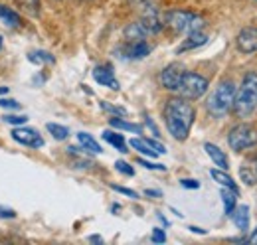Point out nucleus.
Instances as JSON below:
<instances>
[{
	"mask_svg": "<svg viewBox=\"0 0 257 245\" xmlns=\"http://www.w3.org/2000/svg\"><path fill=\"white\" fill-rule=\"evenodd\" d=\"M164 121H166V127L170 131V135L176 141H186L194 122V107L188 103V99L174 97V99L166 101Z\"/></svg>",
	"mask_w": 257,
	"mask_h": 245,
	"instance_id": "1",
	"label": "nucleus"
},
{
	"mask_svg": "<svg viewBox=\"0 0 257 245\" xmlns=\"http://www.w3.org/2000/svg\"><path fill=\"white\" fill-rule=\"evenodd\" d=\"M233 109L237 113V117L245 119L251 117L257 111V73L249 71L243 75V81L239 85V89L235 93L233 99Z\"/></svg>",
	"mask_w": 257,
	"mask_h": 245,
	"instance_id": "2",
	"label": "nucleus"
},
{
	"mask_svg": "<svg viewBox=\"0 0 257 245\" xmlns=\"http://www.w3.org/2000/svg\"><path fill=\"white\" fill-rule=\"evenodd\" d=\"M233 99H235V85H233V81L225 79L222 83H218L214 93L208 97L206 107L214 117H224L233 107Z\"/></svg>",
	"mask_w": 257,
	"mask_h": 245,
	"instance_id": "3",
	"label": "nucleus"
},
{
	"mask_svg": "<svg viewBox=\"0 0 257 245\" xmlns=\"http://www.w3.org/2000/svg\"><path fill=\"white\" fill-rule=\"evenodd\" d=\"M164 24L170 26L174 32L178 34H194V32H200L204 28V18L194 14V12H186V10H172L166 14L164 18Z\"/></svg>",
	"mask_w": 257,
	"mask_h": 245,
	"instance_id": "4",
	"label": "nucleus"
},
{
	"mask_svg": "<svg viewBox=\"0 0 257 245\" xmlns=\"http://www.w3.org/2000/svg\"><path fill=\"white\" fill-rule=\"evenodd\" d=\"M174 91L178 93L182 99H200L204 93L208 91V79L194 73V71L184 69Z\"/></svg>",
	"mask_w": 257,
	"mask_h": 245,
	"instance_id": "5",
	"label": "nucleus"
},
{
	"mask_svg": "<svg viewBox=\"0 0 257 245\" xmlns=\"http://www.w3.org/2000/svg\"><path fill=\"white\" fill-rule=\"evenodd\" d=\"M227 145L235 153L253 149L257 147V129L251 125H235L227 135Z\"/></svg>",
	"mask_w": 257,
	"mask_h": 245,
	"instance_id": "6",
	"label": "nucleus"
},
{
	"mask_svg": "<svg viewBox=\"0 0 257 245\" xmlns=\"http://www.w3.org/2000/svg\"><path fill=\"white\" fill-rule=\"evenodd\" d=\"M12 139L24 147H30V149H40L44 147V139L40 137L38 131L34 129H26V127H20V129H14L12 131Z\"/></svg>",
	"mask_w": 257,
	"mask_h": 245,
	"instance_id": "7",
	"label": "nucleus"
},
{
	"mask_svg": "<svg viewBox=\"0 0 257 245\" xmlns=\"http://www.w3.org/2000/svg\"><path fill=\"white\" fill-rule=\"evenodd\" d=\"M237 50L243 54H253L257 52V28L255 26H247L237 34Z\"/></svg>",
	"mask_w": 257,
	"mask_h": 245,
	"instance_id": "8",
	"label": "nucleus"
},
{
	"mask_svg": "<svg viewBox=\"0 0 257 245\" xmlns=\"http://www.w3.org/2000/svg\"><path fill=\"white\" fill-rule=\"evenodd\" d=\"M182 71H184V67H182L180 63L166 65V67L162 69V73H161L162 87H164V89H168V91H174V89H176V85H178V79H180Z\"/></svg>",
	"mask_w": 257,
	"mask_h": 245,
	"instance_id": "9",
	"label": "nucleus"
},
{
	"mask_svg": "<svg viewBox=\"0 0 257 245\" xmlns=\"http://www.w3.org/2000/svg\"><path fill=\"white\" fill-rule=\"evenodd\" d=\"M93 77L99 85H105V87H111V89H119V81L115 79V73L111 69V65H97L93 69Z\"/></svg>",
	"mask_w": 257,
	"mask_h": 245,
	"instance_id": "10",
	"label": "nucleus"
},
{
	"mask_svg": "<svg viewBox=\"0 0 257 245\" xmlns=\"http://www.w3.org/2000/svg\"><path fill=\"white\" fill-rule=\"evenodd\" d=\"M149 54H151V46L145 40L128 42L123 48V58H128V60H141V58H147Z\"/></svg>",
	"mask_w": 257,
	"mask_h": 245,
	"instance_id": "11",
	"label": "nucleus"
},
{
	"mask_svg": "<svg viewBox=\"0 0 257 245\" xmlns=\"http://www.w3.org/2000/svg\"><path fill=\"white\" fill-rule=\"evenodd\" d=\"M239 178L247 184V186L257 184V156L247 158V160L239 166Z\"/></svg>",
	"mask_w": 257,
	"mask_h": 245,
	"instance_id": "12",
	"label": "nucleus"
},
{
	"mask_svg": "<svg viewBox=\"0 0 257 245\" xmlns=\"http://www.w3.org/2000/svg\"><path fill=\"white\" fill-rule=\"evenodd\" d=\"M231 219H233V223H235V227H237L239 231H247V227H249V208H247V206L233 208Z\"/></svg>",
	"mask_w": 257,
	"mask_h": 245,
	"instance_id": "13",
	"label": "nucleus"
},
{
	"mask_svg": "<svg viewBox=\"0 0 257 245\" xmlns=\"http://www.w3.org/2000/svg\"><path fill=\"white\" fill-rule=\"evenodd\" d=\"M204 151H206L208 156L214 160L216 166H220L222 170H227L229 164H227V156L224 154V151H220V149H218L216 145H212V143H206V145H204Z\"/></svg>",
	"mask_w": 257,
	"mask_h": 245,
	"instance_id": "14",
	"label": "nucleus"
},
{
	"mask_svg": "<svg viewBox=\"0 0 257 245\" xmlns=\"http://www.w3.org/2000/svg\"><path fill=\"white\" fill-rule=\"evenodd\" d=\"M206 34H202V32H194V34H188V38L182 42V46L178 48V54H182V52H188V50H194V48H200V46H204L206 44Z\"/></svg>",
	"mask_w": 257,
	"mask_h": 245,
	"instance_id": "15",
	"label": "nucleus"
},
{
	"mask_svg": "<svg viewBox=\"0 0 257 245\" xmlns=\"http://www.w3.org/2000/svg\"><path fill=\"white\" fill-rule=\"evenodd\" d=\"M103 139H105L109 145H113L119 153H127V143H125V137H123V135L113 133V131H105V133H103Z\"/></svg>",
	"mask_w": 257,
	"mask_h": 245,
	"instance_id": "16",
	"label": "nucleus"
},
{
	"mask_svg": "<svg viewBox=\"0 0 257 245\" xmlns=\"http://www.w3.org/2000/svg\"><path fill=\"white\" fill-rule=\"evenodd\" d=\"M210 174H212V178H214L216 182L222 184L224 188H229V190L239 192V190H237V186H235V182H233V178H231V176H229L225 170H222V168L218 170V168H216V170H210Z\"/></svg>",
	"mask_w": 257,
	"mask_h": 245,
	"instance_id": "17",
	"label": "nucleus"
},
{
	"mask_svg": "<svg viewBox=\"0 0 257 245\" xmlns=\"http://www.w3.org/2000/svg\"><path fill=\"white\" fill-rule=\"evenodd\" d=\"M77 141H79V145H81L85 151H89V153H93V154L101 153L99 143H97L91 135H87V133H79V135H77Z\"/></svg>",
	"mask_w": 257,
	"mask_h": 245,
	"instance_id": "18",
	"label": "nucleus"
},
{
	"mask_svg": "<svg viewBox=\"0 0 257 245\" xmlns=\"http://www.w3.org/2000/svg\"><path fill=\"white\" fill-rule=\"evenodd\" d=\"M0 20H4L8 26H12V28H16V26H20V16L12 10V8H8V6H2L0 4Z\"/></svg>",
	"mask_w": 257,
	"mask_h": 245,
	"instance_id": "19",
	"label": "nucleus"
},
{
	"mask_svg": "<svg viewBox=\"0 0 257 245\" xmlns=\"http://www.w3.org/2000/svg\"><path fill=\"white\" fill-rule=\"evenodd\" d=\"M237 194L239 192H235V190H229V188H224L222 190V202H224V212L227 215L233 212V208H235V200H237Z\"/></svg>",
	"mask_w": 257,
	"mask_h": 245,
	"instance_id": "20",
	"label": "nucleus"
},
{
	"mask_svg": "<svg viewBox=\"0 0 257 245\" xmlns=\"http://www.w3.org/2000/svg\"><path fill=\"white\" fill-rule=\"evenodd\" d=\"M131 147H133L135 151H139L141 154H145V156H151V158H155V156L159 154L155 149H151V145H149L145 139H133V141H131Z\"/></svg>",
	"mask_w": 257,
	"mask_h": 245,
	"instance_id": "21",
	"label": "nucleus"
},
{
	"mask_svg": "<svg viewBox=\"0 0 257 245\" xmlns=\"http://www.w3.org/2000/svg\"><path fill=\"white\" fill-rule=\"evenodd\" d=\"M48 131L52 133V137H54L56 141H64V139H67V135H69L67 127L56 125V122H48Z\"/></svg>",
	"mask_w": 257,
	"mask_h": 245,
	"instance_id": "22",
	"label": "nucleus"
},
{
	"mask_svg": "<svg viewBox=\"0 0 257 245\" xmlns=\"http://www.w3.org/2000/svg\"><path fill=\"white\" fill-rule=\"evenodd\" d=\"M111 127L121 129V131H131V133H143L141 125H133V122L121 121V119H111Z\"/></svg>",
	"mask_w": 257,
	"mask_h": 245,
	"instance_id": "23",
	"label": "nucleus"
},
{
	"mask_svg": "<svg viewBox=\"0 0 257 245\" xmlns=\"http://www.w3.org/2000/svg\"><path fill=\"white\" fill-rule=\"evenodd\" d=\"M30 61H34V63H54V56H50L48 52H32Z\"/></svg>",
	"mask_w": 257,
	"mask_h": 245,
	"instance_id": "24",
	"label": "nucleus"
},
{
	"mask_svg": "<svg viewBox=\"0 0 257 245\" xmlns=\"http://www.w3.org/2000/svg\"><path fill=\"white\" fill-rule=\"evenodd\" d=\"M115 166H117V170H119L121 174H125V176H133V174H135V170L131 168V164H127L125 160H117Z\"/></svg>",
	"mask_w": 257,
	"mask_h": 245,
	"instance_id": "25",
	"label": "nucleus"
},
{
	"mask_svg": "<svg viewBox=\"0 0 257 245\" xmlns=\"http://www.w3.org/2000/svg\"><path fill=\"white\" fill-rule=\"evenodd\" d=\"M0 107L8 109V111H16V109H20V103L14 99H0Z\"/></svg>",
	"mask_w": 257,
	"mask_h": 245,
	"instance_id": "26",
	"label": "nucleus"
},
{
	"mask_svg": "<svg viewBox=\"0 0 257 245\" xmlns=\"http://www.w3.org/2000/svg\"><path fill=\"white\" fill-rule=\"evenodd\" d=\"M4 121L8 122V125H24L28 119H26L24 115H6V117H4Z\"/></svg>",
	"mask_w": 257,
	"mask_h": 245,
	"instance_id": "27",
	"label": "nucleus"
},
{
	"mask_svg": "<svg viewBox=\"0 0 257 245\" xmlns=\"http://www.w3.org/2000/svg\"><path fill=\"white\" fill-rule=\"evenodd\" d=\"M139 164L145 166V168H149V170H166L164 164H155V162H149V160H143V158H139Z\"/></svg>",
	"mask_w": 257,
	"mask_h": 245,
	"instance_id": "28",
	"label": "nucleus"
},
{
	"mask_svg": "<svg viewBox=\"0 0 257 245\" xmlns=\"http://www.w3.org/2000/svg\"><path fill=\"white\" fill-rule=\"evenodd\" d=\"M101 109H103V111H109V113H115V115H125V113H127L125 109H121V107H113V105H109V103H105V101L101 103Z\"/></svg>",
	"mask_w": 257,
	"mask_h": 245,
	"instance_id": "29",
	"label": "nucleus"
},
{
	"mask_svg": "<svg viewBox=\"0 0 257 245\" xmlns=\"http://www.w3.org/2000/svg\"><path fill=\"white\" fill-rule=\"evenodd\" d=\"M115 192H119V194H125L128 198H139V194L135 192V190H128V188H123V186H111Z\"/></svg>",
	"mask_w": 257,
	"mask_h": 245,
	"instance_id": "30",
	"label": "nucleus"
},
{
	"mask_svg": "<svg viewBox=\"0 0 257 245\" xmlns=\"http://www.w3.org/2000/svg\"><path fill=\"white\" fill-rule=\"evenodd\" d=\"M153 241H155V243H164V241H166V235H164L162 229H155V231H153Z\"/></svg>",
	"mask_w": 257,
	"mask_h": 245,
	"instance_id": "31",
	"label": "nucleus"
},
{
	"mask_svg": "<svg viewBox=\"0 0 257 245\" xmlns=\"http://www.w3.org/2000/svg\"><path fill=\"white\" fill-rule=\"evenodd\" d=\"M0 217H4V219H6V217H10V219H12V217H16V214H14V210L0 206Z\"/></svg>",
	"mask_w": 257,
	"mask_h": 245,
	"instance_id": "32",
	"label": "nucleus"
},
{
	"mask_svg": "<svg viewBox=\"0 0 257 245\" xmlns=\"http://www.w3.org/2000/svg\"><path fill=\"white\" fill-rule=\"evenodd\" d=\"M180 184H182L184 188H190V190H196V188H200V184L196 182V180H180Z\"/></svg>",
	"mask_w": 257,
	"mask_h": 245,
	"instance_id": "33",
	"label": "nucleus"
},
{
	"mask_svg": "<svg viewBox=\"0 0 257 245\" xmlns=\"http://www.w3.org/2000/svg\"><path fill=\"white\" fill-rule=\"evenodd\" d=\"M147 125H149V127H151V129H153V133H155V135H157V137H159V129H157V125H155V122L151 121V119H149V117H147Z\"/></svg>",
	"mask_w": 257,
	"mask_h": 245,
	"instance_id": "34",
	"label": "nucleus"
},
{
	"mask_svg": "<svg viewBox=\"0 0 257 245\" xmlns=\"http://www.w3.org/2000/svg\"><path fill=\"white\" fill-rule=\"evenodd\" d=\"M190 231H194V233H206V229H202V227H196V225H190Z\"/></svg>",
	"mask_w": 257,
	"mask_h": 245,
	"instance_id": "35",
	"label": "nucleus"
},
{
	"mask_svg": "<svg viewBox=\"0 0 257 245\" xmlns=\"http://www.w3.org/2000/svg\"><path fill=\"white\" fill-rule=\"evenodd\" d=\"M147 196H161L159 190H147Z\"/></svg>",
	"mask_w": 257,
	"mask_h": 245,
	"instance_id": "36",
	"label": "nucleus"
},
{
	"mask_svg": "<svg viewBox=\"0 0 257 245\" xmlns=\"http://www.w3.org/2000/svg\"><path fill=\"white\" fill-rule=\"evenodd\" d=\"M247 241H249V243H257V229H255V233H253V235H251Z\"/></svg>",
	"mask_w": 257,
	"mask_h": 245,
	"instance_id": "37",
	"label": "nucleus"
},
{
	"mask_svg": "<svg viewBox=\"0 0 257 245\" xmlns=\"http://www.w3.org/2000/svg\"><path fill=\"white\" fill-rule=\"evenodd\" d=\"M4 93H8V87H0V95H4Z\"/></svg>",
	"mask_w": 257,
	"mask_h": 245,
	"instance_id": "38",
	"label": "nucleus"
},
{
	"mask_svg": "<svg viewBox=\"0 0 257 245\" xmlns=\"http://www.w3.org/2000/svg\"><path fill=\"white\" fill-rule=\"evenodd\" d=\"M0 50H2V38H0Z\"/></svg>",
	"mask_w": 257,
	"mask_h": 245,
	"instance_id": "39",
	"label": "nucleus"
}]
</instances>
